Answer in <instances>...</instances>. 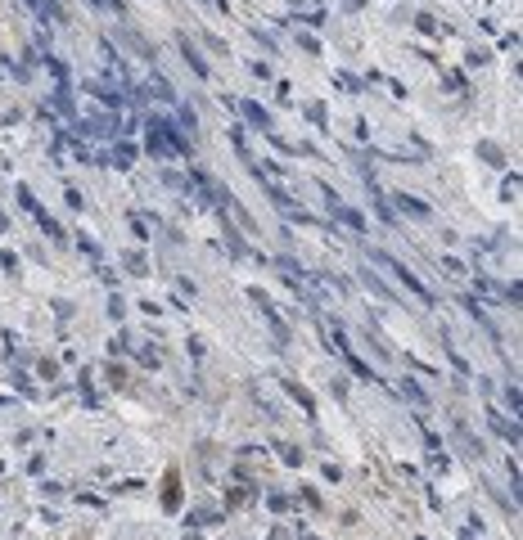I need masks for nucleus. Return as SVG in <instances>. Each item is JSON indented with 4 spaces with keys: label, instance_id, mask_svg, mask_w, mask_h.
Wrapping results in <instances>:
<instances>
[{
    "label": "nucleus",
    "instance_id": "3",
    "mask_svg": "<svg viewBox=\"0 0 523 540\" xmlns=\"http://www.w3.org/2000/svg\"><path fill=\"white\" fill-rule=\"evenodd\" d=\"M244 113H249V117H253V122H258V126H262V131H266V126H271V117H266V113H262V108H258V104H244Z\"/></svg>",
    "mask_w": 523,
    "mask_h": 540
},
{
    "label": "nucleus",
    "instance_id": "5",
    "mask_svg": "<svg viewBox=\"0 0 523 540\" xmlns=\"http://www.w3.org/2000/svg\"><path fill=\"white\" fill-rule=\"evenodd\" d=\"M289 392L298 396V401H303V410H307V414H312V410H316V405H312V396H307V392H303V387H298V383H293V378H289Z\"/></svg>",
    "mask_w": 523,
    "mask_h": 540
},
{
    "label": "nucleus",
    "instance_id": "6",
    "mask_svg": "<svg viewBox=\"0 0 523 540\" xmlns=\"http://www.w3.org/2000/svg\"><path fill=\"white\" fill-rule=\"evenodd\" d=\"M361 279H366V284H370V288H375V293H379V297H388V288H383V284H379V279H375V275H370V270H361Z\"/></svg>",
    "mask_w": 523,
    "mask_h": 540
},
{
    "label": "nucleus",
    "instance_id": "4",
    "mask_svg": "<svg viewBox=\"0 0 523 540\" xmlns=\"http://www.w3.org/2000/svg\"><path fill=\"white\" fill-rule=\"evenodd\" d=\"M185 59H190V68H194V72H199V77H208V63H204V59H199V54H194V50H190V46H185Z\"/></svg>",
    "mask_w": 523,
    "mask_h": 540
},
{
    "label": "nucleus",
    "instance_id": "2",
    "mask_svg": "<svg viewBox=\"0 0 523 540\" xmlns=\"http://www.w3.org/2000/svg\"><path fill=\"white\" fill-rule=\"evenodd\" d=\"M397 203H402V208H406L411 216H429V208H424V203H415L411 194H397Z\"/></svg>",
    "mask_w": 523,
    "mask_h": 540
},
{
    "label": "nucleus",
    "instance_id": "1",
    "mask_svg": "<svg viewBox=\"0 0 523 540\" xmlns=\"http://www.w3.org/2000/svg\"><path fill=\"white\" fill-rule=\"evenodd\" d=\"M375 262H379V266H388V270H392V275H397V279H402V284H406V288H411V293H415V297H424V302H429V288H424V284H420V279H415V275H411V270H406V266H402V262H392V257H388V252H375Z\"/></svg>",
    "mask_w": 523,
    "mask_h": 540
}]
</instances>
